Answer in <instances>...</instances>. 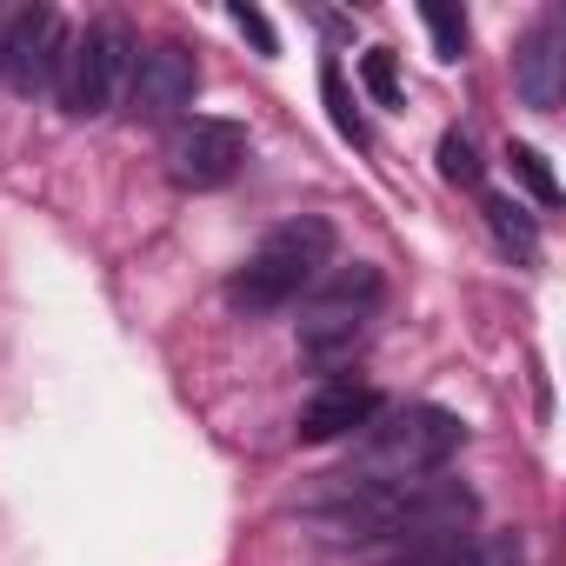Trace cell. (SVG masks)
I'll use <instances>...</instances> for the list:
<instances>
[{"mask_svg": "<svg viewBox=\"0 0 566 566\" xmlns=\"http://www.w3.org/2000/svg\"><path fill=\"white\" fill-rule=\"evenodd\" d=\"M480 513L473 486L460 480H407V486H340L334 480V500L321 506V526L340 539V546H367V539H447V533H467Z\"/></svg>", "mask_w": 566, "mask_h": 566, "instance_id": "1", "label": "cell"}, {"mask_svg": "<svg viewBox=\"0 0 566 566\" xmlns=\"http://www.w3.org/2000/svg\"><path fill=\"white\" fill-rule=\"evenodd\" d=\"M467 447V420L433 407V400H413V407H387L367 420L360 433V453L334 473L340 486H407V480H433L453 453Z\"/></svg>", "mask_w": 566, "mask_h": 566, "instance_id": "2", "label": "cell"}, {"mask_svg": "<svg viewBox=\"0 0 566 566\" xmlns=\"http://www.w3.org/2000/svg\"><path fill=\"white\" fill-rule=\"evenodd\" d=\"M327 260H334V227H327L321 213H294V220H280V227L247 253V266L227 280V301H233V314H247V321L280 314V307H294V301L314 287Z\"/></svg>", "mask_w": 566, "mask_h": 566, "instance_id": "3", "label": "cell"}, {"mask_svg": "<svg viewBox=\"0 0 566 566\" xmlns=\"http://www.w3.org/2000/svg\"><path fill=\"white\" fill-rule=\"evenodd\" d=\"M134 54H140V48H134L127 21H94V28L67 34V54H61V67H54V101H61V114H74V120L107 114L114 94H120V81L134 74Z\"/></svg>", "mask_w": 566, "mask_h": 566, "instance_id": "4", "label": "cell"}, {"mask_svg": "<svg viewBox=\"0 0 566 566\" xmlns=\"http://www.w3.org/2000/svg\"><path fill=\"white\" fill-rule=\"evenodd\" d=\"M374 314H380V273L367 260H354V266L334 273V287H321L314 307L301 314V354L314 367H340L367 340Z\"/></svg>", "mask_w": 566, "mask_h": 566, "instance_id": "5", "label": "cell"}, {"mask_svg": "<svg viewBox=\"0 0 566 566\" xmlns=\"http://www.w3.org/2000/svg\"><path fill=\"white\" fill-rule=\"evenodd\" d=\"M240 160H247V127L240 120H220V114H193L167 140V174L180 187H193V193L227 187L240 174Z\"/></svg>", "mask_w": 566, "mask_h": 566, "instance_id": "6", "label": "cell"}, {"mask_svg": "<svg viewBox=\"0 0 566 566\" xmlns=\"http://www.w3.org/2000/svg\"><path fill=\"white\" fill-rule=\"evenodd\" d=\"M67 54V28L54 8H21L8 28H0V81H8L21 101L54 87V67Z\"/></svg>", "mask_w": 566, "mask_h": 566, "instance_id": "7", "label": "cell"}, {"mask_svg": "<svg viewBox=\"0 0 566 566\" xmlns=\"http://www.w3.org/2000/svg\"><path fill=\"white\" fill-rule=\"evenodd\" d=\"M193 94H200L193 48L154 41L147 54H134V74H127V114L134 120H174L180 107H193Z\"/></svg>", "mask_w": 566, "mask_h": 566, "instance_id": "8", "label": "cell"}, {"mask_svg": "<svg viewBox=\"0 0 566 566\" xmlns=\"http://www.w3.org/2000/svg\"><path fill=\"white\" fill-rule=\"evenodd\" d=\"M374 413H380V394H374L367 380L334 374V380H321V387L307 394V407H301V420H294V440H301V447H327V440H347L354 427H367Z\"/></svg>", "mask_w": 566, "mask_h": 566, "instance_id": "9", "label": "cell"}, {"mask_svg": "<svg viewBox=\"0 0 566 566\" xmlns=\"http://www.w3.org/2000/svg\"><path fill=\"white\" fill-rule=\"evenodd\" d=\"M559 87H566V34H559V14H539L526 28V41L513 48V94L533 114H553Z\"/></svg>", "mask_w": 566, "mask_h": 566, "instance_id": "10", "label": "cell"}, {"mask_svg": "<svg viewBox=\"0 0 566 566\" xmlns=\"http://www.w3.org/2000/svg\"><path fill=\"white\" fill-rule=\"evenodd\" d=\"M480 220H486L493 247H500L513 266H539V227H533V213H526L513 193H486V200H480Z\"/></svg>", "mask_w": 566, "mask_h": 566, "instance_id": "11", "label": "cell"}, {"mask_svg": "<svg viewBox=\"0 0 566 566\" xmlns=\"http://www.w3.org/2000/svg\"><path fill=\"white\" fill-rule=\"evenodd\" d=\"M321 94H327V114H334L340 140L367 147V120H360V107H354V94H347V74H340V61H321Z\"/></svg>", "mask_w": 566, "mask_h": 566, "instance_id": "12", "label": "cell"}, {"mask_svg": "<svg viewBox=\"0 0 566 566\" xmlns=\"http://www.w3.org/2000/svg\"><path fill=\"white\" fill-rule=\"evenodd\" d=\"M440 180H447V187H480V180H486V160H480L473 134H460V127L440 134Z\"/></svg>", "mask_w": 566, "mask_h": 566, "instance_id": "13", "label": "cell"}, {"mask_svg": "<svg viewBox=\"0 0 566 566\" xmlns=\"http://www.w3.org/2000/svg\"><path fill=\"white\" fill-rule=\"evenodd\" d=\"M513 174H520V187L539 200V207H559V180H553V167H546V154L539 147H526V140H513Z\"/></svg>", "mask_w": 566, "mask_h": 566, "instance_id": "14", "label": "cell"}, {"mask_svg": "<svg viewBox=\"0 0 566 566\" xmlns=\"http://www.w3.org/2000/svg\"><path fill=\"white\" fill-rule=\"evenodd\" d=\"M453 566H526V546L520 533H473Z\"/></svg>", "mask_w": 566, "mask_h": 566, "instance_id": "15", "label": "cell"}, {"mask_svg": "<svg viewBox=\"0 0 566 566\" xmlns=\"http://www.w3.org/2000/svg\"><path fill=\"white\" fill-rule=\"evenodd\" d=\"M360 81H367L374 107H400V61H394V48H367L360 54Z\"/></svg>", "mask_w": 566, "mask_h": 566, "instance_id": "16", "label": "cell"}, {"mask_svg": "<svg viewBox=\"0 0 566 566\" xmlns=\"http://www.w3.org/2000/svg\"><path fill=\"white\" fill-rule=\"evenodd\" d=\"M420 21H427L440 61H460V54H467V14H460V8H420Z\"/></svg>", "mask_w": 566, "mask_h": 566, "instance_id": "17", "label": "cell"}, {"mask_svg": "<svg viewBox=\"0 0 566 566\" xmlns=\"http://www.w3.org/2000/svg\"><path fill=\"white\" fill-rule=\"evenodd\" d=\"M460 546H467V533L413 539V546H400V553H394V559H380V566H453V559H460Z\"/></svg>", "mask_w": 566, "mask_h": 566, "instance_id": "18", "label": "cell"}, {"mask_svg": "<svg viewBox=\"0 0 566 566\" xmlns=\"http://www.w3.org/2000/svg\"><path fill=\"white\" fill-rule=\"evenodd\" d=\"M233 28L260 48V54H280V34H273V21L260 14V8H247V0H240V8H233Z\"/></svg>", "mask_w": 566, "mask_h": 566, "instance_id": "19", "label": "cell"}]
</instances>
